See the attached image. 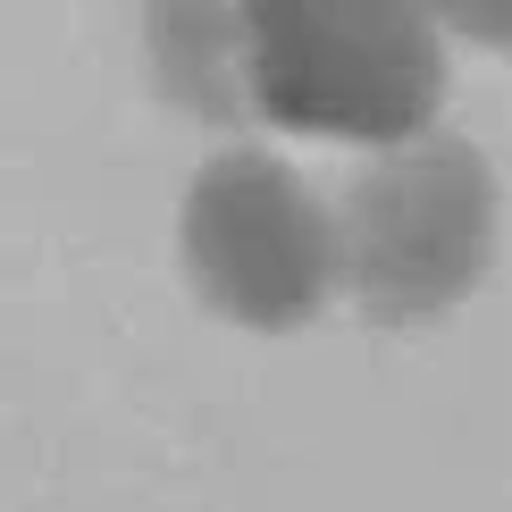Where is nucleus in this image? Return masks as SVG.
Returning a JSON list of instances; mask_svg holds the SVG:
<instances>
[{
    "mask_svg": "<svg viewBox=\"0 0 512 512\" xmlns=\"http://www.w3.org/2000/svg\"><path fill=\"white\" fill-rule=\"evenodd\" d=\"M185 277L219 319L261 336L311 328L336 303V210L277 152H219L185 185Z\"/></svg>",
    "mask_w": 512,
    "mask_h": 512,
    "instance_id": "obj_3",
    "label": "nucleus"
},
{
    "mask_svg": "<svg viewBox=\"0 0 512 512\" xmlns=\"http://www.w3.org/2000/svg\"><path fill=\"white\" fill-rule=\"evenodd\" d=\"M445 34L487 42V51H512V0H420Z\"/></svg>",
    "mask_w": 512,
    "mask_h": 512,
    "instance_id": "obj_5",
    "label": "nucleus"
},
{
    "mask_svg": "<svg viewBox=\"0 0 512 512\" xmlns=\"http://www.w3.org/2000/svg\"><path fill=\"white\" fill-rule=\"evenodd\" d=\"M496 261V168L479 143L420 126L378 143L336 202V286L378 328H420L454 311Z\"/></svg>",
    "mask_w": 512,
    "mask_h": 512,
    "instance_id": "obj_2",
    "label": "nucleus"
},
{
    "mask_svg": "<svg viewBox=\"0 0 512 512\" xmlns=\"http://www.w3.org/2000/svg\"><path fill=\"white\" fill-rule=\"evenodd\" d=\"M252 118L286 135L403 143L445 110V26L420 0H236Z\"/></svg>",
    "mask_w": 512,
    "mask_h": 512,
    "instance_id": "obj_1",
    "label": "nucleus"
},
{
    "mask_svg": "<svg viewBox=\"0 0 512 512\" xmlns=\"http://www.w3.org/2000/svg\"><path fill=\"white\" fill-rule=\"evenodd\" d=\"M143 51H152V76L177 110L210 126L252 118L236 59V0H143Z\"/></svg>",
    "mask_w": 512,
    "mask_h": 512,
    "instance_id": "obj_4",
    "label": "nucleus"
}]
</instances>
